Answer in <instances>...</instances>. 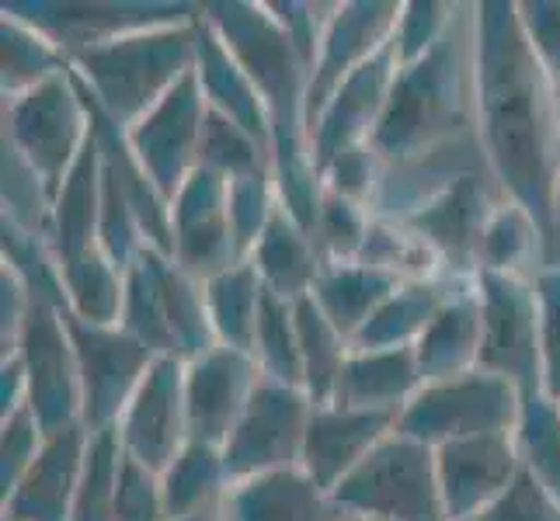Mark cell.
Instances as JSON below:
<instances>
[{"label":"cell","mask_w":560,"mask_h":521,"mask_svg":"<svg viewBox=\"0 0 560 521\" xmlns=\"http://www.w3.org/2000/svg\"><path fill=\"white\" fill-rule=\"evenodd\" d=\"M477 14V137L501 191L553 244V199L560 181L557 84L539 67L518 22V0H485ZM547 268V264H544Z\"/></svg>","instance_id":"obj_1"},{"label":"cell","mask_w":560,"mask_h":521,"mask_svg":"<svg viewBox=\"0 0 560 521\" xmlns=\"http://www.w3.org/2000/svg\"><path fill=\"white\" fill-rule=\"evenodd\" d=\"M202 17L217 28V35L237 56L241 67L255 81L268 129H272V174L279 199L306 234H314L320 178L314 164L311 129H306V87L311 73L300 63L293 43L276 22L268 0H209Z\"/></svg>","instance_id":"obj_2"},{"label":"cell","mask_w":560,"mask_h":521,"mask_svg":"<svg viewBox=\"0 0 560 521\" xmlns=\"http://www.w3.org/2000/svg\"><path fill=\"white\" fill-rule=\"evenodd\" d=\"M477 14L459 4L446 38L421 60L400 67L383 122L370 146L383 170L432 157L477 137Z\"/></svg>","instance_id":"obj_3"},{"label":"cell","mask_w":560,"mask_h":521,"mask_svg":"<svg viewBox=\"0 0 560 521\" xmlns=\"http://www.w3.org/2000/svg\"><path fill=\"white\" fill-rule=\"evenodd\" d=\"M196 25L199 14H191L77 49L70 56L77 81L115 126L132 129L196 70Z\"/></svg>","instance_id":"obj_4"},{"label":"cell","mask_w":560,"mask_h":521,"mask_svg":"<svg viewBox=\"0 0 560 521\" xmlns=\"http://www.w3.org/2000/svg\"><path fill=\"white\" fill-rule=\"evenodd\" d=\"M119 327L137 338L153 358L191 362L220 344L206 310L202 282L185 275L158 247H147L126 272Z\"/></svg>","instance_id":"obj_5"},{"label":"cell","mask_w":560,"mask_h":521,"mask_svg":"<svg viewBox=\"0 0 560 521\" xmlns=\"http://www.w3.org/2000/svg\"><path fill=\"white\" fill-rule=\"evenodd\" d=\"M345 514L376 521H450L435 449L394 431L331 494Z\"/></svg>","instance_id":"obj_6"},{"label":"cell","mask_w":560,"mask_h":521,"mask_svg":"<svg viewBox=\"0 0 560 521\" xmlns=\"http://www.w3.org/2000/svg\"><path fill=\"white\" fill-rule=\"evenodd\" d=\"M91 137V108L73 73L4 98V140L43 178L49 199H56L73 164L84 157Z\"/></svg>","instance_id":"obj_7"},{"label":"cell","mask_w":560,"mask_h":521,"mask_svg":"<svg viewBox=\"0 0 560 521\" xmlns=\"http://www.w3.org/2000/svg\"><path fill=\"white\" fill-rule=\"evenodd\" d=\"M523 400L526 396L512 382L474 369L456 379L424 382L418 396L400 411L397 431L432 449L477 435L515 431Z\"/></svg>","instance_id":"obj_8"},{"label":"cell","mask_w":560,"mask_h":521,"mask_svg":"<svg viewBox=\"0 0 560 521\" xmlns=\"http://www.w3.org/2000/svg\"><path fill=\"white\" fill-rule=\"evenodd\" d=\"M480 362L523 396L544 393V347H539V299L529 275L480 272Z\"/></svg>","instance_id":"obj_9"},{"label":"cell","mask_w":560,"mask_h":521,"mask_svg":"<svg viewBox=\"0 0 560 521\" xmlns=\"http://www.w3.org/2000/svg\"><path fill=\"white\" fill-rule=\"evenodd\" d=\"M311 414L314 400L306 396V390L276 379H261L247 411L237 421L234 435L223 446L230 487L265 473L300 466Z\"/></svg>","instance_id":"obj_10"},{"label":"cell","mask_w":560,"mask_h":521,"mask_svg":"<svg viewBox=\"0 0 560 521\" xmlns=\"http://www.w3.org/2000/svg\"><path fill=\"white\" fill-rule=\"evenodd\" d=\"M11 358L22 362L28 379V407L49 435L81 424V372H77L70 323L60 303L32 293L18 352Z\"/></svg>","instance_id":"obj_11"},{"label":"cell","mask_w":560,"mask_h":521,"mask_svg":"<svg viewBox=\"0 0 560 521\" xmlns=\"http://www.w3.org/2000/svg\"><path fill=\"white\" fill-rule=\"evenodd\" d=\"M67 323L77 352V372H81V424L91 435H98L119 424L132 393L140 390L158 358L119 323H84L70 313Z\"/></svg>","instance_id":"obj_12"},{"label":"cell","mask_w":560,"mask_h":521,"mask_svg":"<svg viewBox=\"0 0 560 521\" xmlns=\"http://www.w3.org/2000/svg\"><path fill=\"white\" fill-rule=\"evenodd\" d=\"M501 202H509V196L494 181V174L477 170L470 178L446 188L439 199H432L400 226H408L424 247H432L446 279L474 282L480 237H485V229Z\"/></svg>","instance_id":"obj_13"},{"label":"cell","mask_w":560,"mask_h":521,"mask_svg":"<svg viewBox=\"0 0 560 521\" xmlns=\"http://www.w3.org/2000/svg\"><path fill=\"white\" fill-rule=\"evenodd\" d=\"M209 102L199 87V76L191 70L167 98L147 111L143 119L126 129L132 153L147 167L150 181L158 185L164 202L171 205L182 185L199 170V140Z\"/></svg>","instance_id":"obj_14"},{"label":"cell","mask_w":560,"mask_h":521,"mask_svg":"<svg viewBox=\"0 0 560 521\" xmlns=\"http://www.w3.org/2000/svg\"><path fill=\"white\" fill-rule=\"evenodd\" d=\"M226 191V178L199 167L171 202V261L202 285L244 261L230 226Z\"/></svg>","instance_id":"obj_15"},{"label":"cell","mask_w":560,"mask_h":521,"mask_svg":"<svg viewBox=\"0 0 560 521\" xmlns=\"http://www.w3.org/2000/svg\"><path fill=\"white\" fill-rule=\"evenodd\" d=\"M122 452L140 466L164 473L188 449V407H185V362L158 358L140 390L115 424Z\"/></svg>","instance_id":"obj_16"},{"label":"cell","mask_w":560,"mask_h":521,"mask_svg":"<svg viewBox=\"0 0 560 521\" xmlns=\"http://www.w3.org/2000/svg\"><path fill=\"white\" fill-rule=\"evenodd\" d=\"M397 17L400 4H394V0H345V4H335L317 49V63L311 70V87H306V129H314L327 102L335 98V91L390 43Z\"/></svg>","instance_id":"obj_17"},{"label":"cell","mask_w":560,"mask_h":521,"mask_svg":"<svg viewBox=\"0 0 560 521\" xmlns=\"http://www.w3.org/2000/svg\"><path fill=\"white\" fill-rule=\"evenodd\" d=\"M265 379L255 355L217 344L212 352L185 362L188 435L199 446L223 449Z\"/></svg>","instance_id":"obj_18"},{"label":"cell","mask_w":560,"mask_h":521,"mask_svg":"<svg viewBox=\"0 0 560 521\" xmlns=\"http://www.w3.org/2000/svg\"><path fill=\"white\" fill-rule=\"evenodd\" d=\"M439 487L450 521H477L523 473L515 431L477 435L435 449Z\"/></svg>","instance_id":"obj_19"},{"label":"cell","mask_w":560,"mask_h":521,"mask_svg":"<svg viewBox=\"0 0 560 521\" xmlns=\"http://www.w3.org/2000/svg\"><path fill=\"white\" fill-rule=\"evenodd\" d=\"M397 73H400V60L390 38L370 63H362L349 81L335 91V98L327 102V108L320 111V119L311 129L317 170L331 157H338L341 150L365 146L373 140V132L383 122L386 102H390Z\"/></svg>","instance_id":"obj_20"},{"label":"cell","mask_w":560,"mask_h":521,"mask_svg":"<svg viewBox=\"0 0 560 521\" xmlns=\"http://www.w3.org/2000/svg\"><path fill=\"white\" fill-rule=\"evenodd\" d=\"M400 414H373V411H349L338 403L314 407L306 424L303 459L300 470L314 479L317 487L335 494L341 479H349L362 459L370 455L383 438L397 431Z\"/></svg>","instance_id":"obj_21"},{"label":"cell","mask_w":560,"mask_h":521,"mask_svg":"<svg viewBox=\"0 0 560 521\" xmlns=\"http://www.w3.org/2000/svg\"><path fill=\"white\" fill-rule=\"evenodd\" d=\"M4 8L43 28L67 49V56H73L77 49H88L115 35L161 22H182V17L199 14L202 4H46V0L32 4V0H11Z\"/></svg>","instance_id":"obj_22"},{"label":"cell","mask_w":560,"mask_h":521,"mask_svg":"<svg viewBox=\"0 0 560 521\" xmlns=\"http://www.w3.org/2000/svg\"><path fill=\"white\" fill-rule=\"evenodd\" d=\"M91 431L84 424L52 431L46 438L43 455L25 473L8 497H0L4 521H70L77 487H81L84 462H88Z\"/></svg>","instance_id":"obj_23"},{"label":"cell","mask_w":560,"mask_h":521,"mask_svg":"<svg viewBox=\"0 0 560 521\" xmlns=\"http://www.w3.org/2000/svg\"><path fill=\"white\" fill-rule=\"evenodd\" d=\"M338 500L300 466L234 484L223 500V521H345Z\"/></svg>","instance_id":"obj_24"},{"label":"cell","mask_w":560,"mask_h":521,"mask_svg":"<svg viewBox=\"0 0 560 521\" xmlns=\"http://www.w3.org/2000/svg\"><path fill=\"white\" fill-rule=\"evenodd\" d=\"M199 43H196V76H199V87L206 94L209 108L223 111L226 119H234L237 126H244L250 137H258L268 150H272V129H268V111L265 102L250 81V73L241 67V60L223 38L217 35L202 11H199Z\"/></svg>","instance_id":"obj_25"},{"label":"cell","mask_w":560,"mask_h":521,"mask_svg":"<svg viewBox=\"0 0 560 521\" xmlns=\"http://www.w3.org/2000/svg\"><path fill=\"white\" fill-rule=\"evenodd\" d=\"M421 386L415 347H386V352H355L352 347L331 403L349 411L400 414Z\"/></svg>","instance_id":"obj_26"},{"label":"cell","mask_w":560,"mask_h":521,"mask_svg":"<svg viewBox=\"0 0 560 521\" xmlns=\"http://www.w3.org/2000/svg\"><path fill=\"white\" fill-rule=\"evenodd\" d=\"M421 382L456 379L480 362V299L474 282H459L446 306L435 313L429 331L415 344Z\"/></svg>","instance_id":"obj_27"},{"label":"cell","mask_w":560,"mask_h":521,"mask_svg":"<svg viewBox=\"0 0 560 521\" xmlns=\"http://www.w3.org/2000/svg\"><path fill=\"white\" fill-rule=\"evenodd\" d=\"M98 229H102V150L98 140L91 137L84 157L73 164L63 188L52 199L46 244L56 264H67L98 247Z\"/></svg>","instance_id":"obj_28"},{"label":"cell","mask_w":560,"mask_h":521,"mask_svg":"<svg viewBox=\"0 0 560 521\" xmlns=\"http://www.w3.org/2000/svg\"><path fill=\"white\" fill-rule=\"evenodd\" d=\"M247 261L255 264V272L265 282L268 293L285 303H300L311 296L324 272V258L314 237L289 216L285 205L276 212V220L268 223L265 237L250 250Z\"/></svg>","instance_id":"obj_29"},{"label":"cell","mask_w":560,"mask_h":521,"mask_svg":"<svg viewBox=\"0 0 560 521\" xmlns=\"http://www.w3.org/2000/svg\"><path fill=\"white\" fill-rule=\"evenodd\" d=\"M459 279H415L400 282L373 320L355 334V352H386V347H415L429 331L435 313L446 306Z\"/></svg>","instance_id":"obj_30"},{"label":"cell","mask_w":560,"mask_h":521,"mask_svg":"<svg viewBox=\"0 0 560 521\" xmlns=\"http://www.w3.org/2000/svg\"><path fill=\"white\" fill-rule=\"evenodd\" d=\"M397 285H400V279L380 272V268L362 264V261L324 264L311 299L320 306V313L331 320L345 338L355 341V334L373 320L380 306L394 296Z\"/></svg>","instance_id":"obj_31"},{"label":"cell","mask_w":560,"mask_h":521,"mask_svg":"<svg viewBox=\"0 0 560 521\" xmlns=\"http://www.w3.org/2000/svg\"><path fill=\"white\" fill-rule=\"evenodd\" d=\"M67 73H73L67 49L43 28L4 8L0 14V91H4V98H18V94L35 91L38 84H49Z\"/></svg>","instance_id":"obj_32"},{"label":"cell","mask_w":560,"mask_h":521,"mask_svg":"<svg viewBox=\"0 0 560 521\" xmlns=\"http://www.w3.org/2000/svg\"><path fill=\"white\" fill-rule=\"evenodd\" d=\"M202 288H206V310L212 320V331H217V341L255 355L258 320L268 299V288L258 279L255 264L241 261L230 272L209 279Z\"/></svg>","instance_id":"obj_33"},{"label":"cell","mask_w":560,"mask_h":521,"mask_svg":"<svg viewBox=\"0 0 560 521\" xmlns=\"http://www.w3.org/2000/svg\"><path fill=\"white\" fill-rule=\"evenodd\" d=\"M167 518H188L206 511H223L230 494V476L223 466V449L188 441V449L161 473Z\"/></svg>","instance_id":"obj_34"},{"label":"cell","mask_w":560,"mask_h":521,"mask_svg":"<svg viewBox=\"0 0 560 521\" xmlns=\"http://www.w3.org/2000/svg\"><path fill=\"white\" fill-rule=\"evenodd\" d=\"M547 264V240L539 223L518 202H501L480 237L477 275H536Z\"/></svg>","instance_id":"obj_35"},{"label":"cell","mask_w":560,"mask_h":521,"mask_svg":"<svg viewBox=\"0 0 560 521\" xmlns=\"http://www.w3.org/2000/svg\"><path fill=\"white\" fill-rule=\"evenodd\" d=\"M67 313L84 323L112 327L122 320L126 303V272L102 254V247L60 264Z\"/></svg>","instance_id":"obj_36"},{"label":"cell","mask_w":560,"mask_h":521,"mask_svg":"<svg viewBox=\"0 0 560 521\" xmlns=\"http://www.w3.org/2000/svg\"><path fill=\"white\" fill-rule=\"evenodd\" d=\"M296 331L303 355V390L314 400V407H324L335 400L341 369L352 355V341L320 313L311 296L296 303Z\"/></svg>","instance_id":"obj_37"},{"label":"cell","mask_w":560,"mask_h":521,"mask_svg":"<svg viewBox=\"0 0 560 521\" xmlns=\"http://www.w3.org/2000/svg\"><path fill=\"white\" fill-rule=\"evenodd\" d=\"M199 167L220 174L226 181L250 178V174H272V150L244 126L226 119L223 111L209 108L199 140Z\"/></svg>","instance_id":"obj_38"},{"label":"cell","mask_w":560,"mask_h":521,"mask_svg":"<svg viewBox=\"0 0 560 521\" xmlns=\"http://www.w3.org/2000/svg\"><path fill=\"white\" fill-rule=\"evenodd\" d=\"M515 446L523 470L533 473L560 500V400L547 393H533L523 400Z\"/></svg>","instance_id":"obj_39"},{"label":"cell","mask_w":560,"mask_h":521,"mask_svg":"<svg viewBox=\"0 0 560 521\" xmlns=\"http://www.w3.org/2000/svg\"><path fill=\"white\" fill-rule=\"evenodd\" d=\"M362 264L380 268V272L394 275L400 282H415V279H446L439 258L432 254V247H424L408 226L390 223V220H376L370 226V237L359 254Z\"/></svg>","instance_id":"obj_40"},{"label":"cell","mask_w":560,"mask_h":521,"mask_svg":"<svg viewBox=\"0 0 560 521\" xmlns=\"http://www.w3.org/2000/svg\"><path fill=\"white\" fill-rule=\"evenodd\" d=\"M0 150H4V157H0V202H4V216L0 220L46 240L52 216L49 188L8 140H0Z\"/></svg>","instance_id":"obj_41"},{"label":"cell","mask_w":560,"mask_h":521,"mask_svg":"<svg viewBox=\"0 0 560 521\" xmlns=\"http://www.w3.org/2000/svg\"><path fill=\"white\" fill-rule=\"evenodd\" d=\"M255 362L261 365L265 379L303 390V355H300V331H296V303H285L268 293L265 310L258 320L255 338Z\"/></svg>","instance_id":"obj_42"},{"label":"cell","mask_w":560,"mask_h":521,"mask_svg":"<svg viewBox=\"0 0 560 521\" xmlns=\"http://www.w3.org/2000/svg\"><path fill=\"white\" fill-rule=\"evenodd\" d=\"M119 470H122V441H119V431L108 428V431L91 435L84 476H81V487H77L73 518L70 521H115Z\"/></svg>","instance_id":"obj_43"},{"label":"cell","mask_w":560,"mask_h":521,"mask_svg":"<svg viewBox=\"0 0 560 521\" xmlns=\"http://www.w3.org/2000/svg\"><path fill=\"white\" fill-rule=\"evenodd\" d=\"M373 226V209H365L359 202H349L341 196L320 188V205H317V220H314V244L320 250L324 264H345V261H359L365 237H370Z\"/></svg>","instance_id":"obj_44"},{"label":"cell","mask_w":560,"mask_h":521,"mask_svg":"<svg viewBox=\"0 0 560 521\" xmlns=\"http://www.w3.org/2000/svg\"><path fill=\"white\" fill-rule=\"evenodd\" d=\"M226 205H230V226H234L241 258L247 261L250 250H255L258 240L265 237L268 223H272L276 212L282 209L276 174H250V178L230 181Z\"/></svg>","instance_id":"obj_45"},{"label":"cell","mask_w":560,"mask_h":521,"mask_svg":"<svg viewBox=\"0 0 560 521\" xmlns=\"http://www.w3.org/2000/svg\"><path fill=\"white\" fill-rule=\"evenodd\" d=\"M456 14L459 4H450V0H411V4H400V17L394 28V49L400 67L429 56L453 28Z\"/></svg>","instance_id":"obj_46"},{"label":"cell","mask_w":560,"mask_h":521,"mask_svg":"<svg viewBox=\"0 0 560 521\" xmlns=\"http://www.w3.org/2000/svg\"><path fill=\"white\" fill-rule=\"evenodd\" d=\"M49 431L32 407L0 417V497H8L43 455Z\"/></svg>","instance_id":"obj_47"},{"label":"cell","mask_w":560,"mask_h":521,"mask_svg":"<svg viewBox=\"0 0 560 521\" xmlns=\"http://www.w3.org/2000/svg\"><path fill=\"white\" fill-rule=\"evenodd\" d=\"M317 174H320L324 191L373 209V199H376L380 181H383V164L376 157V150L365 143V146L341 150L338 157L327 161Z\"/></svg>","instance_id":"obj_48"},{"label":"cell","mask_w":560,"mask_h":521,"mask_svg":"<svg viewBox=\"0 0 560 521\" xmlns=\"http://www.w3.org/2000/svg\"><path fill=\"white\" fill-rule=\"evenodd\" d=\"M539 299V347H544V393L560 400V264L533 275Z\"/></svg>","instance_id":"obj_49"},{"label":"cell","mask_w":560,"mask_h":521,"mask_svg":"<svg viewBox=\"0 0 560 521\" xmlns=\"http://www.w3.org/2000/svg\"><path fill=\"white\" fill-rule=\"evenodd\" d=\"M115 521H171L164 508L161 473L140 466L122 452L119 494H115Z\"/></svg>","instance_id":"obj_50"},{"label":"cell","mask_w":560,"mask_h":521,"mask_svg":"<svg viewBox=\"0 0 560 521\" xmlns=\"http://www.w3.org/2000/svg\"><path fill=\"white\" fill-rule=\"evenodd\" d=\"M268 8H272L285 38L293 43L300 63L306 67V73H311L317 63V49H320L327 22H331L335 4H314V0H268Z\"/></svg>","instance_id":"obj_51"},{"label":"cell","mask_w":560,"mask_h":521,"mask_svg":"<svg viewBox=\"0 0 560 521\" xmlns=\"http://www.w3.org/2000/svg\"><path fill=\"white\" fill-rule=\"evenodd\" d=\"M477 521H560V500L533 473L523 470L515 484Z\"/></svg>","instance_id":"obj_52"},{"label":"cell","mask_w":560,"mask_h":521,"mask_svg":"<svg viewBox=\"0 0 560 521\" xmlns=\"http://www.w3.org/2000/svg\"><path fill=\"white\" fill-rule=\"evenodd\" d=\"M518 22L539 67L560 87V0H518Z\"/></svg>","instance_id":"obj_53"},{"label":"cell","mask_w":560,"mask_h":521,"mask_svg":"<svg viewBox=\"0 0 560 521\" xmlns=\"http://www.w3.org/2000/svg\"><path fill=\"white\" fill-rule=\"evenodd\" d=\"M28 303H32V293L25 279L4 261L0 264V358H11L18 352V338H22V327L28 317Z\"/></svg>","instance_id":"obj_54"},{"label":"cell","mask_w":560,"mask_h":521,"mask_svg":"<svg viewBox=\"0 0 560 521\" xmlns=\"http://www.w3.org/2000/svg\"><path fill=\"white\" fill-rule=\"evenodd\" d=\"M28 407V379L18 358L0 362V417Z\"/></svg>","instance_id":"obj_55"},{"label":"cell","mask_w":560,"mask_h":521,"mask_svg":"<svg viewBox=\"0 0 560 521\" xmlns=\"http://www.w3.org/2000/svg\"><path fill=\"white\" fill-rule=\"evenodd\" d=\"M547 264H560V181H557V199H553V244H550Z\"/></svg>","instance_id":"obj_56"},{"label":"cell","mask_w":560,"mask_h":521,"mask_svg":"<svg viewBox=\"0 0 560 521\" xmlns=\"http://www.w3.org/2000/svg\"><path fill=\"white\" fill-rule=\"evenodd\" d=\"M175 521H223V511H206V514H188V518H175Z\"/></svg>","instance_id":"obj_57"},{"label":"cell","mask_w":560,"mask_h":521,"mask_svg":"<svg viewBox=\"0 0 560 521\" xmlns=\"http://www.w3.org/2000/svg\"><path fill=\"white\" fill-rule=\"evenodd\" d=\"M345 521H376V518H355V514H349V518H345Z\"/></svg>","instance_id":"obj_58"},{"label":"cell","mask_w":560,"mask_h":521,"mask_svg":"<svg viewBox=\"0 0 560 521\" xmlns=\"http://www.w3.org/2000/svg\"><path fill=\"white\" fill-rule=\"evenodd\" d=\"M557 108H560V87H557Z\"/></svg>","instance_id":"obj_59"}]
</instances>
